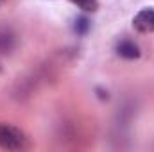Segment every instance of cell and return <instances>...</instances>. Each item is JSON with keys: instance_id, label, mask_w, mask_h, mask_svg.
Here are the masks:
<instances>
[{"instance_id": "6da1fadb", "label": "cell", "mask_w": 154, "mask_h": 152, "mask_svg": "<svg viewBox=\"0 0 154 152\" xmlns=\"http://www.w3.org/2000/svg\"><path fill=\"white\" fill-rule=\"evenodd\" d=\"M27 145L23 132L9 123H0V147L7 150H20Z\"/></svg>"}, {"instance_id": "7a4b0ae2", "label": "cell", "mask_w": 154, "mask_h": 152, "mask_svg": "<svg viewBox=\"0 0 154 152\" xmlns=\"http://www.w3.org/2000/svg\"><path fill=\"white\" fill-rule=\"evenodd\" d=\"M133 25H134L136 31H140V32H143V34L152 32L154 31V9H151V7L142 9V11L134 16Z\"/></svg>"}, {"instance_id": "3957f363", "label": "cell", "mask_w": 154, "mask_h": 152, "mask_svg": "<svg viewBox=\"0 0 154 152\" xmlns=\"http://www.w3.org/2000/svg\"><path fill=\"white\" fill-rule=\"evenodd\" d=\"M116 52H118L122 57H125V59H136V57L140 56V48H138V45L133 43V41H129V39L120 41L118 47H116Z\"/></svg>"}, {"instance_id": "277c9868", "label": "cell", "mask_w": 154, "mask_h": 152, "mask_svg": "<svg viewBox=\"0 0 154 152\" xmlns=\"http://www.w3.org/2000/svg\"><path fill=\"white\" fill-rule=\"evenodd\" d=\"M74 4H77L81 9H84V11H97V7H99V4H97V0H72Z\"/></svg>"}, {"instance_id": "5b68a950", "label": "cell", "mask_w": 154, "mask_h": 152, "mask_svg": "<svg viewBox=\"0 0 154 152\" xmlns=\"http://www.w3.org/2000/svg\"><path fill=\"white\" fill-rule=\"evenodd\" d=\"M88 29H90V22H88L86 18H77V22H75V31L77 32H79V34H84Z\"/></svg>"}]
</instances>
